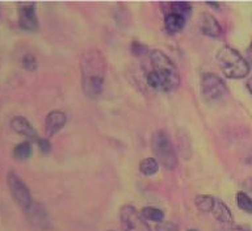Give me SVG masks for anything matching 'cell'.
<instances>
[{"label":"cell","instance_id":"6da1fadb","mask_svg":"<svg viewBox=\"0 0 252 231\" xmlns=\"http://www.w3.org/2000/svg\"><path fill=\"white\" fill-rule=\"evenodd\" d=\"M82 86L84 94L91 99L101 94L106 75V59L98 49H88L80 59Z\"/></svg>","mask_w":252,"mask_h":231},{"label":"cell","instance_id":"7a4b0ae2","mask_svg":"<svg viewBox=\"0 0 252 231\" xmlns=\"http://www.w3.org/2000/svg\"><path fill=\"white\" fill-rule=\"evenodd\" d=\"M150 61L153 68L146 76L147 84L160 92L176 91L180 86V74L168 55L160 50H154Z\"/></svg>","mask_w":252,"mask_h":231},{"label":"cell","instance_id":"3957f363","mask_svg":"<svg viewBox=\"0 0 252 231\" xmlns=\"http://www.w3.org/2000/svg\"><path fill=\"white\" fill-rule=\"evenodd\" d=\"M217 62L228 79H243L250 72V65L247 61L230 46L220 47L217 53Z\"/></svg>","mask_w":252,"mask_h":231},{"label":"cell","instance_id":"277c9868","mask_svg":"<svg viewBox=\"0 0 252 231\" xmlns=\"http://www.w3.org/2000/svg\"><path fill=\"white\" fill-rule=\"evenodd\" d=\"M151 147L158 159V163H160L164 168L175 169L177 167V155L173 149V145L169 139L168 134L165 132H157L151 139Z\"/></svg>","mask_w":252,"mask_h":231},{"label":"cell","instance_id":"5b68a950","mask_svg":"<svg viewBox=\"0 0 252 231\" xmlns=\"http://www.w3.org/2000/svg\"><path fill=\"white\" fill-rule=\"evenodd\" d=\"M227 87L224 82L213 72H206L201 76V94L206 101H218L227 95Z\"/></svg>","mask_w":252,"mask_h":231},{"label":"cell","instance_id":"8992f818","mask_svg":"<svg viewBox=\"0 0 252 231\" xmlns=\"http://www.w3.org/2000/svg\"><path fill=\"white\" fill-rule=\"evenodd\" d=\"M7 184L8 188L11 191V195L13 200L17 202L20 208L23 209L24 212L27 210L32 204H33V198H32L31 191L24 183L23 179L15 173L13 171H9L7 175Z\"/></svg>","mask_w":252,"mask_h":231},{"label":"cell","instance_id":"52a82bcc","mask_svg":"<svg viewBox=\"0 0 252 231\" xmlns=\"http://www.w3.org/2000/svg\"><path fill=\"white\" fill-rule=\"evenodd\" d=\"M120 218L125 231H151L142 214L134 208L133 205H125L120 210Z\"/></svg>","mask_w":252,"mask_h":231},{"label":"cell","instance_id":"ba28073f","mask_svg":"<svg viewBox=\"0 0 252 231\" xmlns=\"http://www.w3.org/2000/svg\"><path fill=\"white\" fill-rule=\"evenodd\" d=\"M19 25L27 32L38 31V19L35 15V4L32 1L19 4Z\"/></svg>","mask_w":252,"mask_h":231},{"label":"cell","instance_id":"9c48e42d","mask_svg":"<svg viewBox=\"0 0 252 231\" xmlns=\"http://www.w3.org/2000/svg\"><path fill=\"white\" fill-rule=\"evenodd\" d=\"M25 214H27L29 222L37 226V228L45 229V230L51 228L50 216H49V213H47V210L42 204L33 201V204L25 210Z\"/></svg>","mask_w":252,"mask_h":231},{"label":"cell","instance_id":"30bf717a","mask_svg":"<svg viewBox=\"0 0 252 231\" xmlns=\"http://www.w3.org/2000/svg\"><path fill=\"white\" fill-rule=\"evenodd\" d=\"M11 128L15 130L16 133L21 134L24 137L29 138V139H33V141H38L39 137L37 132L34 130L33 125L31 122L28 121L25 117H21V116H16L11 120Z\"/></svg>","mask_w":252,"mask_h":231},{"label":"cell","instance_id":"8fae6325","mask_svg":"<svg viewBox=\"0 0 252 231\" xmlns=\"http://www.w3.org/2000/svg\"><path fill=\"white\" fill-rule=\"evenodd\" d=\"M67 117L62 110H51L50 113L46 116L45 120V128H46L47 135H54L66 125Z\"/></svg>","mask_w":252,"mask_h":231},{"label":"cell","instance_id":"7c38bea8","mask_svg":"<svg viewBox=\"0 0 252 231\" xmlns=\"http://www.w3.org/2000/svg\"><path fill=\"white\" fill-rule=\"evenodd\" d=\"M198 25H200L201 32L204 33L205 35H209V37H220V33H222V28H220V23L217 21L216 17L209 13H202L198 19Z\"/></svg>","mask_w":252,"mask_h":231},{"label":"cell","instance_id":"4fadbf2b","mask_svg":"<svg viewBox=\"0 0 252 231\" xmlns=\"http://www.w3.org/2000/svg\"><path fill=\"white\" fill-rule=\"evenodd\" d=\"M212 214L214 216V218H216L217 221H220V224L230 225L234 222L231 210H230L227 205L224 204L222 200H220V198H216V201H214V206H213Z\"/></svg>","mask_w":252,"mask_h":231},{"label":"cell","instance_id":"5bb4252c","mask_svg":"<svg viewBox=\"0 0 252 231\" xmlns=\"http://www.w3.org/2000/svg\"><path fill=\"white\" fill-rule=\"evenodd\" d=\"M164 25L165 29L169 33H177V32H180L184 28L185 19L179 15H175V13H168V15L165 16Z\"/></svg>","mask_w":252,"mask_h":231},{"label":"cell","instance_id":"9a60e30c","mask_svg":"<svg viewBox=\"0 0 252 231\" xmlns=\"http://www.w3.org/2000/svg\"><path fill=\"white\" fill-rule=\"evenodd\" d=\"M12 155L16 161H27L32 157V143L29 141H24L16 145Z\"/></svg>","mask_w":252,"mask_h":231},{"label":"cell","instance_id":"2e32d148","mask_svg":"<svg viewBox=\"0 0 252 231\" xmlns=\"http://www.w3.org/2000/svg\"><path fill=\"white\" fill-rule=\"evenodd\" d=\"M159 169V163H158L157 159L154 158H146L141 162L139 165V171H141L145 176H153L158 172Z\"/></svg>","mask_w":252,"mask_h":231},{"label":"cell","instance_id":"e0dca14e","mask_svg":"<svg viewBox=\"0 0 252 231\" xmlns=\"http://www.w3.org/2000/svg\"><path fill=\"white\" fill-rule=\"evenodd\" d=\"M214 201L216 198L209 195H200V196L196 197L194 200V204H196L197 209L204 213H209L213 210V206H214Z\"/></svg>","mask_w":252,"mask_h":231},{"label":"cell","instance_id":"ac0fdd59","mask_svg":"<svg viewBox=\"0 0 252 231\" xmlns=\"http://www.w3.org/2000/svg\"><path fill=\"white\" fill-rule=\"evenodd\" d=\"M190 12H192V5L187 1H173L171 4V13L181 16L185 20L188 16H190Z\"/></svg>","mask_w":252,"mask_h":231},{"label":"cell","instance_id":"d6986e66","mask_svg":"<svg viewBox=\"0 0 252 231\" xmlns=\"http://www.w3.org/2000/svg\"><path fill=\"white\" fill-rule=\"evenodd\" d=\"M141 214L145 218L150 221H154V222H163L164 220V213L161 212L160 209L158 208H153V206H146V208L142 209Z\"/></svg>","mask_w":252,"mask_h":231},{"label":"cell","instance_id":"ffe728a7","mask_svg":"<svg viewBox=\"0 0 252 231\" xmlns=\"http://www.w3.org/2000/svg\"><path fill=\"white\" fill-rule=\"evenodd\" d=\"M236 202L239 209H242L243 212L252 213V198L244 192H239L236 195Z\"/></svg>","mask_w":252,"mask_h":231},{"label":"cell","instance_id":"44dd1931","mask_svg":"<svg viewBox=\"0 0 252 231\" xmlns=\"http://www.w3.org/2000/svg\"><path fill=\"white\" fill-rule=\"evenodd\" d=\"M23 67L28 71H34L37 68V59H35L34 55L31 54V53L24 55Z\"/></svg>","mask_w":252,"mask_h":231},{"label":"cell","instance_id":"7402d4cb","mask_svg":"<svg viewBox=\"0 0 252 231\" xmlns=\"http://www.w3.org/2000/svg\"><path fill=\"white\" fill-rule=\"evenodd\" d=\"M157 231H179V229H177V226L175 224H172V222H160V224L158 225L157 229H155Z\"/></svg>","mask_w":252,"mask_h":231},{"label":"cell","instance_id":"603a6c76","mask_svg":"<svg viewBox=\"0 0 252 231\" xmlns=\"http://www.w3.org/2000/svg\"><path fill=\"white\" fill-rule=\"evenodd\" d=\"M37 143H38L39 150H41L43 154H47L49 151H50L51 143H50V141L47 139V138H39L38 141H37Z\"/></svg>","mask_w":252,"mask_h":231},{"label":"cell","instance_id":"cb8c5ba5","mask_svg":"<svg viewBox=\"0 0 252 231\" xmlns=\"http://www.w3.org/2000/svg\"><path fill=\"white\" fill-rule=\"evenodd\" d=\"M131 50H133L134 54L141 55V54H145L146 51H147V47L143 46V45H141V43L134 42L133 43V47H131Z\"/></svg>","mask_w":252,"mask_h":231},{"label":"cell","instance_id":"d4e9b609","mask_svg":"<svg viewBox=\"0 0 252 231\" xmlns=\"http://www.w3.org/2000/svg\"><path fill=\"white\" fill-rule=\"evenodd\" d=\"M231 231H251V230H248V229L246 228H242V226H236V228L232 229Z\"/></svg>","mask_w":252,"mask_h":231},{"label":"cell","instance_id":"484cf974","mask_svg":"<svg viewBox=\"0 0 252 231\" xmlns=\"http://www.w3.org/2000/svg\"><path fill=\"white\" fill-rule=\"evenodd\" d=\"M247 88H248V91H250V92L252 94V78L247 82Z\"/></svg>","mask_w":252,"mask_h":231},{"label":"cell","instance_id":"4316f807","mask_svg":"<svg viewBox=\"0 0 252 231\" xmlns=\"http://www.w3.org/2000/svg\"><path fill=\"white\" fill-rule=\"evenodd\" d=\"M188 231H198V230H196V229H189Z\"/></svg>","mask_w":252,"mask_h":231}]
</instances>
